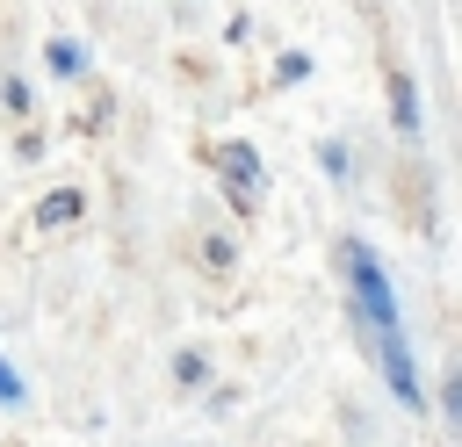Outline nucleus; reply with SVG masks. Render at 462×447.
<instances>
[{"instance_id":"nucleus-1","label":"nucleus","mask_w":462,"mask_h":447,"mask_svg":"<svg viewBox=\"0 0 462 447\" xmlns=\"http://www.w3.org/2000/svg\"><path fill=\"white\" fill-rule=\"evenodd\" d=\"M346 281H354V303H361V332H368V346H375V360H383L390 389H397L404 404H426V389H419V368H411V346H404V317H397V296H390V281H383V267H375V252H368L361 238H346Z\"/></svg>"},{"instance_id":"nucleus-2","label":"nucleus","mask_w":462,"mask_h":447,"mask_svg":"<svg viewBox=\"0 0 462 447\" xmlns=\"http://www.w3.org/2000/svg\"><path fill=\"white\" fill-rule=\"evenodd\" d=\"M217 166H224L231 202H245V209H253V202L267 195V173H260V151H253V144H224V159H217Z\"/></svg>"},{"instance_id":"nucleus-3","label":"nucleus","mask_w":462,"mask_h":447,"mask_svg":"<svg viewBox=\"0 0 462 447\" xmlns=\"http://www.w3.org/2000/svg\"><path fill=\"white\" fill-rule=\"evenodd\" d=\"M390 115H397V130H404V137L419 130V94H411V79H397V87H390Z\"/></svg>"},{"instance_id":"nucleus-4","label":"nucleus","mask_w":462,"mask_h":447,"mask_svg":"<svg viewBox=\"0 0 462 447\" xmlns=\"http://www.w3.org/2000/svg\"><path fill=\"white\" fill-rule=\"evenodd\" d=\"M43 58H51V72H58V79H72V72L87 65V58H79V43H51Z\"/></svg>"},{"instance_id":"nucleus-5","label":"nucleus","mask_w":462,"mask_h":447,"mask_svg":"<svg viewBox=\"0 0 462 447\" xmlns=\"http://www.w3.org/2000/svg\"><path fill=\"white\" fill-rule=\"evenodd\" d=\"M72 209H79V195H51V202H43V224H65Z\"/></svg>"},{"instance_id":"nucleus-6","label":"nucleus","mask_w":462,"mask_h":447,"mask_svg":"<svg viewBox=\"0 0 462 447\" xmlns=\"http://www.w3.org/2000/svg\"><path fill=\"white\" fill-rule=\"evenodd\" d=\"M0 404H22V375H14L7 360H0Z\"/></svg>"}]
</instances>
